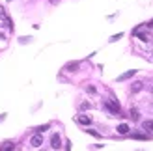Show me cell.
<instances>
[{
    "label": "cell",
    "instance_id": "1",
    "mask_svg": "<svg viewBox=\"0 0 153 151\" xmlns=\"http://www.w3.org/2000/svg\"><path fill=\"white\" fill-rule=\"evenodd\" d=\"M105 107H106V110H110L114 116H120V104L114 101V99H108L105 103Z\"/></svg>",
    "mask_w": 153,
    "mask_h": 151
},
{
    "label": "cell",
    "instance_id": "2",
    "mask_svg": "<svg viewBox=\"0 0 153 151\" xmlns=\"http://www.w3.org/2000/svg\"><path fill=\"white\" fill-rule=\"evenodd\" d=\"M51 147L52 149H60L62 147V142H60V134H52V138H51Z\"/></svg>",
    "mask_w": 153,
    "mask_h": 151
},
{
    "label": "cell",
    "instance_id": "3",
    "mask_svg": "<svg viewBox=\"0 0 153 151\" xmlns=\"http://www.w3.org/2000/svg\"><path fill=\"white\" fill-rule=\"evenodd\" d=\"M41 144H43V136H41V134H34L32 140H30V146H32V147H39Z\"/></svg>",
    "mask_w": 153,
    "mask_h": 151
},
{
    "label": "cell",
    "instance_id": "4",
    "mask_svg": "<svg viewBox=\"0 0 153 151\" xmlns=\"http://www.w3.org/2000/svg\"><path fill=\"white\" fill-rule=\"evenodd\" d=\"M134 75H136V69H131V71H127V73H123V75H120L118 80H120V82H121V80H127V78L134 77Z\"/></svg>",
    "mask_w": 153,
    "mask_h": 151
},
{
    "label": "cell",
    "instance_id": "5",
    "mask_svg": "<svg viewBox=\"0 0 153 151\" xmlns=\"http://www.w3.org/2000/svg\"><path fill=\"white\" fill-rule=\"evenodd\" d=\"M142 129H144V131H149V132H151V131H153V119H146V121L142 123Z\"/></svg>",
    "mask_w": 153,
    "mask_h": 151
},
{
    "label": "cell",
    "instance_id": "6",
    "mask_svg": "<svg viewBox=\"0 0 153 151\" xmlns=\"http://www.w3.org/2000/svg\"><path fill=\"white\" fill-rule=\"evenodd\" d=\"M118 132H120V134H129V125H127V123L118 125Z\"/></svg>",
    "mask_w": 153,
    "mask_h": 151
},
{
    "label": "cell",
    "instance_id": "7",
    "mask_svg": "<svg viewBox=\"0 0 153 151\" xmlns=\"http://www.w3.org/2000/svg\"><path fill=\"white\" fill-rule=\"evenodd\" d=\"M76 121L82 123V125H90V123H91V119H90L88 116H79V118H76Z\"/></svg>",
    "mask_w": 153,
    "mask_h": 151
},
{
    "label": "cell",
    "instance_id": "8",
    "mask_svg": "<svg viewBox=\"0 0 153 151\" xmlns=\"http://www.w3.org/2000/svg\"><path fill=\"white\" fill-rule=\"evenodd\" d=\"M76 67H79V62H71L65 65V71H76Z\"/></svg>",
    "mask_w": 153,
    "mask_h": 151
},
{
    "label": "cell",
    "instance_id": "9",
    "mask_svg": "<svg viewBox=\"0 0 153 151\" xmlns=\"http://www.w3.org/2000/svg\"><path fill=\"white\" fill-rule=\"evenodd\" d=\"M129 114H131V119H133V121H138V110H136V108H131V112H129Z\"/></svg>",
    "mask_w": 153,
    "mask_h": 151
},
{
    "label": "cell",
    "instance_id": "10",
    "mask_svg": "<svg viewBox=\"0 0 153 151\" xmlns=\"http://www.w3.org/2000/svg\"><path fill=\"white\" fill-rule=\"evenodd\" d=\"M142 88H144V84H142V82H134V84H133V92L136 93V92H140Z\"/></svg>",
    "mask_w": 153,
    "mask_h": 151
},
{
    "label": "cell",
    "instance_id": "11",
    "mask_svg": "<svg viewBox=\"0 0 153 151\" xmlns=\"http://www.w3.org/2000/svg\"><path fill=\"white\" fill-rule=\"evenodd\" d=\"M133 138H136V140H148L146 134H133Z\"/></svg>",
    "mask_w": 153,
    "mask_h": 151
},
{
    "label": "cell",
    "instance_id": "12",
    "mask_svg": "<svg viewBox=\"0 0 153 151\" xmlns=\"http://www.w3.org/2000/svg\"><path fill=\"white\" fill-rule=\"evenodd\" d=\"M136 34H138V32H136ZM138 37H140L142 41H149V36L148 34H138Z\"/></svg>",
    "mask_w": 153,
    "mask_h": 151
},
{
    "label": "cell",
    "instance_id": "13",
    "mask_svg": "<svg viewBox=\"0 0 153 151\" xmlns=\"http://www.w3.org/2000/svg\"><path fill=\"white\" fill-rule=\"evenodd\" d=\"M49 129V125H41V127H37L36 129V132H43V131H47Z\"/></svg>",
    "mask_w": 153,
    "mask_h": 151
},
{
    "label": "cell",
    "instance_id": "14",
    "mask_svg": "<svg viewBox=\"0 0 153 151\" xmlns=\"http://www.w3.org/2000/svg\"><path fill=\"white\" fill-rule=\"evenodd\" d=\"M2 149H13V144L11 142H6V144L2 146Z\"/></svg>",
    "mask_w": 153,
    "mask_h": 151
},
{
    "label": "cell",
    "instance_id": "15",
    "mask_svg": "<svg viewBox=\"0 0 153 151\" xmlns=\"http://www.w3.org/2000/svg\"><path fill=\"white\" fill-rule=\"evenodd\" d=\"M121 36H123V34H116V36H112V37H110V41H118V39H121Z\"/></svg>",
    "mask_w": 153,
    "mask_h": 151
},
{
    "label": "cell",
    "instance_id": "16",
    "mask_svg": "<svg viewBox=\"0 0 153 151\" xmlns=\"http://www.w3.org/2000/svg\"><path fill=\"white\" fill-rule=\"evenodd\" d=\"M6 17H7V15H6V11H4V7L0 6V19H6Z\"/></svg>",
    "mask_w": 153,
    "mask_h": 151
},
{
    "label": "cell",
    "instance_id": "17",
    "mask_svg": "<svg viewBox=\"0 0 153 151\" xmlns=\"http://www.w3.org/2000/svg\"><path fill=\"white\" fill-rule=\"evenodd\" d=\"M90 134H91V136H95V138H99V132H95V131H91V129H86Z\"/></svg>",
    "mask_w": 153,
    "mask_h": 151
},
{
    "label": "cell",
    "instance_id": "18",
    "mask_svg": "<svg viewBox=\"0 0 153 151\" xmlns=\"http://www.w3.org/2000/svg\"><path fill=\"white\" fill-rule=\"evenodd\" d=\"M148 26H149V28H153V19H151V21L148 22Z\"/></svg>",
    "mask_w": 153,
    "mask_h": 151
},
{
    "label": "cell",
    "instance_id": "19",
    "mask_svg": "<svg viewBox=\"0 0 153 151\" xmlns=\"http://www.w3.org/2000/svg\"><path fill=\"white\" fill-rule=\"evenodd\" d=\"M4 118H6V114H2V116H0V121H2V119H4Z\"/></svg>",
    "mask_w": 153,
    "mask_h": 151
},
{
    "label": "cell",
    "instance_id": "20",
    "mask_svg": "<svg viewBox=\"0 0 153 151\" xmlns=\"http://www.w3.org/2000/svg\"><path fill=\"white\" fill-rule=\"evenodd\" d=\"M51 2H58V0H51Z\"/></svg>",
    "mask_w": 153,
    "mask_h": 151
},
{
    "label": "cell",
    "instance_id": "21",
    "mask_svg": "<svg viewBox=\"0 0 153 151\" xmlns=\"http://www.w3.org/2000/svg\"><path fill=\"white\" fill-rule=\"evenodd\" d=\"M151 92H153V88H151Z\"/></svg>",
    "mask_w": 153,
    "mask_h": 151
},
{
    "label": "cell",
    "instance_id": "22",
    "mask_svg": "<svg viewBox=\"0 0 153 151\" xmlns=\"http://www.w3.org/2000/svg\"><path fill=\"white\" fill-rule=\"evenodd\" d=\"M7 2H10V0H7Z\"/></svg>",
    "mask_w": 153,
    "mask_h": 151
}]
</instances>
